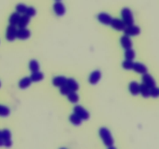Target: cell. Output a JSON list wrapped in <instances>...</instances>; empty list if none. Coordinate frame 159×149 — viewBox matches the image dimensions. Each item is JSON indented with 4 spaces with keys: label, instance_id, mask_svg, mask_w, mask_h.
Here are the masks:
<instances>
[{
    "label": "cell",
    "instance_id": "cell-30",
    "mask_svg": "<svg viewBox=\"0 0 159 149\" xmlns=\"http://www.w3.org/2000/svg\"><path fill=\"white\" fill-rule=\"evenodd\" d=\"M150 96L153 98H157L159 96V88L154 86L150 88Z\"/></svg>",
    "mask_w": 159,
    "mask_h": 149
},
{
    "label": "cell",
    "instance_id": "cell-17",
    "mask_svg": "<svg viewBox=\"0 0 159 149\" xmlns=\"http://www.w3.org/2000/svg\"><path fill=\"white\" fill-rule=\"evenodd\" d=\"M66 85L68 88L71 89V91H78L79 88V85L75 79H67Z\"/></svg>",
    "mask_w": 159,
    "mask_h": 149
},
{
    "label": "cell",
    "instance_id": "cell-2",
    "mask_svg": "<svg viewBox=\"0 0 159 149\" xmlns=\"http://www.w3.org/2000/svg\"><path fill=\"white\" fill-rule=\"evenodd\" d=\"M121 17L123 21L126 24V26H131L134 25V15L132 11L129 8H124L121 10Z\"/></svg>",
    "mask_w": 159,
    "mask_h": 149
},
{
    "label": "cell",
    "instance_id": "cell-13",
    "mask_svg": "<svg viewBox=\"0 0 159 149\" xmlns=\"http://www.w3.org/2000/svg\"><path fill=\"white\" fill-rule=\"evenodd\" d=\"M120 44L124 49H129L133 46L132 40H130V37L127 35H124L120 37Z\"/></svg>",
    "mask_w": 159,
    "mask_h": 149
},
{
    "label": "cell",
    "instance_id": "cell-33",
    "mask_svg": "<svg viewBox=\"0 0 159 149\" xmlns=\"http://www.w3.org/2000/svg\"><path fill=\"white\" fill-rule=\"evenodd\" d=\"M2 146H4V141H3L2 132L0 130V147H2Z\"/></svg>",
    "mask_w": 159,
    "mask_h": 149
},
{
    "label": "cell",
    "instance_id": "cell-28",
    "mask_svg": "<svg viewBox=\"0 0 159 149\" xmlns=\"http://www.w3.org/2000/svg\"><path fill=\"white\" fill-rule=\"evenodd\" d=\"M123 68L126 70H131L133 69V66H134V62L132 60H127L126 59L122 64Z\"/></svg>",
    "mask_w": 159,
    "mask_h": 149
},
{
    "label": "cell",
    "instance_id": "cell-3",
    "mask_svg": "<svg viewBox=\"0 0 159 149\" xmlns=\"http://www.w3.org/2000/svg\"><path fill=\"white\" fill-rule=\"evenodd\" d=\"M124 31L125 35L129 36V37H134V36L139 35L140 33H141V29L138 26L131 25V26H126Z\"/></svg>",
    "mask_w": 159,
    "mask_h": 149
},
{
    "label": "cell",
    "instance_id": "cell-34",
    "mask_svg": "<svg viewBox=\"0 0 159 149\" xmlns=\"http://www.w3.org/2000/svg\"><path fill=\"white\" fill-rule=\"evenodd\" d=\"M55 1L56 2H57V1H61V0H55Z\"/></svg>",
    "mask_w": 159,
    "mask_h": 149
},
{
    "label": "cell",
    "instance_id": "cell-24",
    "mask_svg": "<svg viewBox=\"0 0 159 149\" xmlns=\"http://www.w3.org/2000/svg\"><path fill=\"white\" fill-rule=\"evenodd\" d=\"M30 79L32 82H40V81H41L43 79V74L39 71H34V72H32V74H31Z\"/></svg>",
    "mask_w": 159,
    "mask_h": 149
},
{
    "label": "cell",
    "instance_id": "cell-22",
    "mask_svg": "<svg viewBox=\"0 0 159 149\" xmlns=\"http://www.w3.org/2000/svg\"><path fill=\"white\" fill-rule=\"evenodd\" d=\"M69 120H70V122L75 126L80 125L82 122V118H81L80 116H78L76 113H73V114H71V116H70Z\"/></svg>",
    "mask_w": 159,
    "mask_h": 149
},
{
    "label": "cell",
    "instance_id": "cell-8",
    "mask_svg": "<svg viewBox=\"0 0 159 149\" xmlns=\"http://www.w3.org/2000/svg\"><path fill=\"white\" fill-rule=\"evenodd\" d=\"M142 81L143 83H144V85H147L148 87H149L150 88L154 86H156L155 80L150 74H148V73H144V74H143Z\"/></svg>",
    "mask_w": 159,
    "mask_h": 149
},
{
    "label": "cell",
    "instance_id": "cell-26",
    "mask_svg": "<svg viewBox=\"0 0 159 149\" xmlns=\"http://www.w3.org/2000/svg\"><path fill=\"white\" fill-rule=\"evenodd\" d=\"M124 56H125L126 59L127 60H132L133 61L135 57V52L132 48H129V49H126L125 53H124Z\"/></svg>",
    "mask_w": 159,
    "mask_h": 149
},
{
    "label": "cell",
    "instance_id": "cell-7",
    "mask_svg": "<svg viewBox=\"0 0 159 149\" xmlns=\"http://www.w3.org/2000/svg\"><path fill=\"white\" fill-rule=\"evenodd\" d=\"M110 26L113 28L114 29L118 31H124L126 28V24L124 23V22L123 20H120V19H113L112 20L111 23H110Z\"/></svg>",
    "mask_w": 159,
    "mask_h": 149
},
{
    "label": "cell",
    "instance_id": "cell-18",
    "mask_svg": "<svg viewBox=\"0 0 159 149\" xmlns=\"http://www.w3.org/2000/svg\"><path fill=\"white\" fill-rule=\"evenodd\" d=\"M20 17H21V16H20V13H18L17 12H13V13H12L9 18V24L13 25V26H16V25H18Z\"/></svg>",
    "mask_w": 159,
    "mask_h": 149
},
{
    "label": "cell",
    "instance_id": "cell-11",
    "mask_svg": "<svg viewBox=\"0 0 159 149\" xmlns=\"http://www.w3.org/2000/svg\"><path fill=\"white\" fill-rule=\"evenodd\" d=\"M101 76H102V74H101V72L99 70H96V71H93L90 74L89 79V83L92 84V85H96V84H97L99 82V80H100Z\"/></svg>",
    "mask_w": 159,
    "mask_h": 149
},
{
    "label": "cell",
    "instance_id": "cell-5",
    "mask_svg": "<svg viewBox=\"0 0 159 149\" xmlns=\"http://www.w3.org/2000/svg\"><path fill=\"white\" fill-rule=\"evenodd\" d=\"M74 112L78 116H80L82 120H88L90 116L89 113L85 109H84L82 106H75L74 107Z\"/></svg>",
    "mask_w": 159,
    "mask_h": 149
},
{
    "label": "cell",
    "instance_id": "cell-35",
    "mask_svg": "<svg viewBox=\"0 0 159 149\" xmlns=\"http://www.w3.org/2000/svg\"><path fill=\"white\" fill-rule=\"evenodd\" d=\"M0 86H1V82H0Z\"/></svg>",
    "mask_w": 159,
    "mask_h": 149
},
{
    "label": "cell",
    "instance_id": "cell-19",
    "mask_svg": "<svg viewBox=\"0 0 159 149\" xmlns=\"http://www.w3.org/2000/svg\"><path fill=\"white\" fill-rule=\"evenodd\" d=\"M32 83V80H31L30 77H24L19 82V86L20 88H26L30 86Z\"/></svg>",
    "mask_w": 159,
    "mask_h": 149
},
{
    "label": "cell",
    "instance_id": "cell-25",
    "mask_svg": "<svg viewBox=\"0 0 159 149\" xmlns=\"http://www.w3.org/2000/svg\"><path fill=\"white\" fill-rule=\"evenodd\" d=\"M29 68L32 72H34V71H37L40 70V65L37 61L31 60L29 64Z\"/></svg>",
    "mask_w": 159,
    "mask_h": 149
},
{
    "label": "cell",
    "instance_id": "cell-12",
    "mask_svg": "<svg viewBox=\"0 0 159 149\" xmlns=\"http://www.w3.org/2000/svg\"><path fill=\"white\" fill-rule=\"evenodd\" d=\"M2 138L4 141V146L9 147L12 145V140H11V133L8 129H5L2 131Z\"/></svg>",
    "mask_w": 159,
    "mask_h": 149
},
{
    "label": "cell",
    "instance_id": "cell-15",
    "mask_svg": "<svg viewBox=\"0 0 159 149\" xmlns=\"http://www.w3.org/2000/svg\"><path fill=\"white\" fill-rule=\"evenodd\" d=\"M67 79L64 76H57V77L54 78L52 80V83L54 86L57 87H61L62 85L66 84Z\"/></svg>",
    "mask_w": 159,
    "mask_h": 149
},
{
    "label": "cell",
    "instance_id": "cell-6",
    "mask_svg": "<svg viewBox=\"0 0 159 149\" xmlns=\"http://www.w3.org/2000/svg\"><path fill=\"white\" fill-rule=\"evenodd\" d=\"M53 9H54L56 15L58 16H61L65 15V12H66L65 5L61 1H57L53 5Z\"/></svg>",
    "mask_w": 159,
    "mask_h": 149
},
{
    "label": "cell",
    "instance_id": "cell-14",
    "mask_svg": "<svg viewBox=\"0 0 159 149\" xmlns=\"http://www.w3.org/2000/svg\"><path fill=\"white\" fill-rule=\"evenodd\" d=\"M133 70L134 71H136L138 74H144V73L148 72V68L143 64L139 63V62H136V63H134L133 66Z\"/></svg>",
    "mask_w": 159,
    "mask_h": 149
},
{
    "label": "cell",
    "instance_id": "cell-32",
    "mask_svg": "<svg viewBox=\"0 0 159 149\" xmlns=\"http://www.w3.org/2000/svg\"><path fill=\"white\" fill-rule=\"evenodd\" d=\"M70 92H71V89L68 88V86L66 85V84L62 85L61 87H60V93H61L62 95H64V96H67Z\"/></svg>",
    "mask_w": 159,
    "mask_h": 149
},
{
    "label": "cell",
    "instance_id": "cell-1",
    "mask_svg": "<svg viewBox=\"0 0 159 149\" xmlns=\"http://www.w3.org/2000/svg\"><path fill=\"white\" fill-rule=\"evenodd\" d=\"M99 133L101 139L103 141L104 144L108 148H114V147H113L114 140H113L111 133L108 129L106 128V127H102V128L99 129Z\"/></svg>",
    "mask_w": 159,
    "mask_h": 149
},
{
    "label": "cell",
    "instance_id": "cell-20",
    "mask_svg": "<svg viewBox=\"0 0 159 149\" xmlns=\"http://www.w3.org/2000/svg\"><path fill=\"white\" fill-rule=\"evenodd\" d=\"M30 17H29L27 15H26V14L20 17V21H19V23H18L19 27L20 28L26 27L27 25L29 24L30 23Z\"/></svg>",
    "mask_w": 159,
    "mask_h": 149
},
{
    "label": "cell",
    "instance_id": "cell-31",
    "mask_svg": "<svg viewBox=\"0 0 159 149\" xmlns=\"http://www.w3.org/2000/svg\"><path fill=\"white\" fill-rule=\"evenodd\" d=\"M36 13H37V12H36V9H34V7H31V6L27 7L26 12H25V14H26V15H27L29 17L34 16L36 15Z\"/></svg>",
    "mask_w": 159,
    "mask_h": 149
},
{
    "label": "cell",
    "instance_id": "cell-27",
    "mask_svg": "<svg viewBox=\"0 0 159 149\" xmlns=\"http://www.w3.org/2000/svg\"><path fill=\"white\" fill-rule=\"evenodd\" d=\"M10 114V110L7 106L3 105H0V116L6 117Z\"/></svg>",
    "mask_w": 159,
    "mask_h": 149
},
{
    "label": "cell",
    "instance_id": "cell-4",
    "mask_svg": "<svg viewBox=\"0 0 159 149\" xmlns=\"http://www.w3.org/2000/svg\"><path fill=\"white\" fill-rule=\"evenodd\" d=\"M16 32L17 29L16 28V26L13 25H9L6 29V37L8 41H13L16 38Z\"/></svg>",
    "mask_w": 159,
    "mask_h": 149
},
{
    "label": "cell",
    "instance_id": "cell-29",
    "mask_svg": "<svg viewBox=\"0 0 159 149\" xmlns=\"http://www.w3.org/2000/svg\"><path fill=\"white\" fill-rule=\"evenodd\" d=\"M26 9H27V6L24 4H22V3H20V4L16 6V10L20 14H25Z\"/></svg>",
    "mask_w": 159,
    "mask_h": 149
},
{
    "label": "cell",
    "instance_id": "cell-9",
    "mask_svg": "<svg viewBox=\"0 0 159 149\" xmlns=\"http://www.w3.org/2000/svg\"><path fill=\"white\" fill-rule=\"evenodd\" d=\"M30 36V31L28 29L25 28H20L17 29L16 32V38L19 40H26Z\"/></svg>",
    "mask_w": 159,
    "mask_h": 149
},
{
    "label": "cell",
    "instance_id": "cell-10",
    "mask_svg": "<svg viewBox=\"0 0 159 149\" xmlns=\"http://www.w3.org/2000/svg\"><path fill=\"white\" fill-rule=\"evenodd\" d=\"M97 19L101 23H102L104 25H110L112 20H113L111 16L106 13V12H101V13H99L97 16Z\"/></svg>",
    "mask_w": 159,
    "mask_h": 149
},
{
    "label": "cell",
    "instance_id": "cell-21",
    "mask_svg": "<svg viewBox=\"0 0 159 149\" xmlns=\"http://www.w3.org/2000/svg\"><path fill=\"white\" fill-rule=\"evenodd\" d=\"M140 93L144 98H148L150 96V88L144 83L140 85Z\"/></svg>",
    "mask_w": 159,
    "mask_h": 149
},
{
    "label": "cell",
    "instance_id": "cell-23",
    "mask_svg": "<svg viewBox=\"0 0 159 149\" xmlns=\"http://www.w3.org/2000/svg\"><path fill=\"white\" fill-rule=\"evenodd\" d=\"M68 99L71 103H77L79 100V95L76 93L75 91H71L68 95Z\"/></svg>",
    "mask_w": 159,
    "mask_h": 149
},
{
    "label": "cell",
    "instance_id": "cell-16",
    "mask_svg": "<svg viewBox=\"0 0 159 149\" xmlns=\"http://www.w3.org/2000/svg\"><path fill=\"white\" fill-rule=\"evenodd\" d=\"M129 90L134 96H137L140 93V85L137 82H131L129 85Z\"/></svg>",
    "mask_w": 159,
    "mask_h": 149
}]
</instances>
